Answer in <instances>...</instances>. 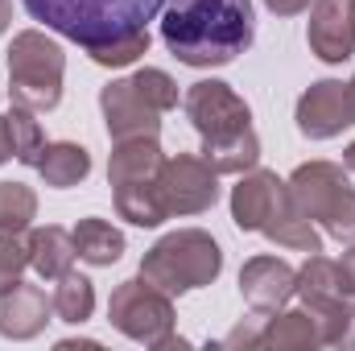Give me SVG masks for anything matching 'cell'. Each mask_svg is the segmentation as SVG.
<instances>
[{
    "instance_id": "cell-1",
    "label": "cell",
    "mask_w": 355,
    "mask_h": 351,
    "mask_svg": "<svg viewBox=\"0 0 355 351\" xmlns=\"http://www.w3.org/2000/svg\"><path fill=\"white\" fill-rule=\"evenodd\" d=\"M252 37V0H170L162 8V42L182 67H227Z\"/></svg>"
},
{
    "instance_id": "cell-2",
    "label": "cell",
    "mask_w": 355,
    "mask_h": 351,
    "mask_svg": "<svg viewBox=\"0 0 355 351\" xmlns=\"http://www.w3.org/2000/svg\"><path fill=\"white\" fill-rule=\"evenodd\" d=\"M21 4L33 21L87 50L124 33H141L170 0H21Z\"/></svg>"
},
{
    "instance_id": "cell-3",
    "label": "cell",
    "mask_w": 355,
    "mask_h": 351,
    "mask_svg": "<svg viewBox=\"0 0 355 351\" xmlns=\"http://www.w3.org/2000/svg\"><path fill=\"white\" fill-rule=\"evenodd\" d=\"M219 273H223V248L202 228H178L170 236H162L141 261V277L166 289L170 298L211 285Z\"/></svg>"
},
{
    "instance_id": "cell-4",
    "label": "cell",
    "mask_w": 355,
    "mask_h": 351,
    "mask_svg": "<svg viewBox=\"0 0 355 351\" xmlns=\"http://www.w3.org/2000/svg\"><path fill=\"white\" fill-rule=\"evenodd\" d=\"M285 198L297 215L318 223L335 240H355V186L339 162H306L285 182Z\"/></svg>"
},
{
    "instance_id": "cell-5",
    "label": "cell",
    "mask_w": 355,
    "mask_h": 351,
    "mask_svg": "<svg viewBox=\"0 0 355 351\" xmlns=\"http://www.w3.org/2000/svg\"><path fill=\"white\" fill-rule=\"evenodd\" d=\"M67 54L42 29H21L8 46V99L25 112H54L62 103Z\"/></svg>"
},
{
    "instance_id": "cell-6",
    "label": "cell",
    "mask_w": 355,
    "mask_h": 351,
    "mask_svg": "<svg viewBox=\"0 0 355 351\" xmlns=\"http://www.w3.org/2000/svg\"><path fill=\"white\" fill-rule=\"evenodd\" d=\"M107 323L120 335H128L132 343L166 351L170 339H174V327H178L174 298L137 273V277H128V281H120L112 289V298H107Z\"/></svg>"
},
{
    "instance_id": "cell-7",
    "label": "cell",
    "mask_w": 355,
    "mask_h": 351,
    "mask_svg": "<svg viewBox=\"0 0 355 351\" xmlns=\"http://www.w3.org/2000/svg\"><path fill=\"white\" fill-rule=\"evenodd\" d=\"M186 120L194 124V132L202 137V145L227 141L244 128H252V108L219 79H198L190 83V91L182 95Z\"/></svg>"
},
{
    "instance_id": "cell-8",
    "label": "cell",
    "mask_w": 355,
    "mask_h": 351,
    "mask_svg": "<svg viewBox=\"0 0 355 351\" xmlns=\"http://www.w3.org/2000/svg\"><path fill=\"white\" fill-rule=\"evenodd\" d=\"M157 194L170 215H202L219 203V174L211 170L207 157L178 153L166 157L157 170Z\"/></svg>"
},
{
    "instance_id": "cell-9",
    "label": "cell",
    "mask_w": 355,
    "mask_h": 351,
    "mask_svg": "<svg viewBox=\"0 0 355 351\" xmlns=\"http://www.w3.org/2000/svg\"><path fill=\"white\" fill-rule=\"evenodd\" d=\"M297 132L310 141H331L343 128H355V99L343 79H318L302 91L297 99Z\"/></svg>"
},
{
    "instance_id": "cell-10",
    "label": "cell",
    "mask_w": 355,
    "mask_h": 351,
    "mask_svg": "<svg viewBox=\"0 0 355 351\" xmlns=\"http://www.w3.org/2000/svg\"><path fill=\"white\" fill-rule=\"evenodd\" d=\"M306 46L314 58L339 67L355 54V0H314Z\"/></svg>"
},
{
    "instance_id": "cell-11",
    "label": "cell",
    "mask_w": 355,
    "mask_h": 351,
    "mask_svg": "<svg viewBox=\"0 0 355 351\" xmlns=\"http://www.w3.org/2000/svg\"><path fill=\"white\" fill-rule=\"evenodd\" d=\"M99 112H103V124H107V137L112 141H124V137H157L162 132V112L149 108L132 79H112L107 87L99 91Z\"/></svg>"
},
{
    "instance_id": "cell-12",
    "label": "cell",
    "mask_w": 355,
    "mask_h": 351,
    "mask_svg": "<svg viewBox=\"0 0 355 351\" xmlns=\"http://www.w3.org/2000/svg\"><path fill=\"white\" fill-rule=\"evenodd\" d=\"M285 207V182L272 170H248L232 186V223L240 232H265V223Z\"/></svg>"
},
{
    "instance_id": "cell-13",
    "label": "cell",
    "mask_w": 355,
    "mask_h": 351,
    "mask_svg": "<svg viewBox=\"0 0 355 351\" xmlns=\"http://www.w3.org/2000/svg\"><path fill=\"white\" fill-rule=\"evenodd\" d=\"M54 314V302L46 298L42 285H29V281H12L0 289V335L12 339V343H25V339H37L46 331Z\"/></svg>"
},
{
    "instance_id": "cell-14",
    "label": "cell",
    "mask_w": 355,
    "mask_h": 351,
    "mask_svg": "<svg viewBox=\"0 0 355 351\" xmlns=\"http://www.w3.org/2000/svg\"><path fill=\"white\" fill-rule=\"evenodd\" d=\"M297 289V268L281 257H252L240 268V293L252 310L277 314Z\"/></svg>"
},
{
    "instance_id": "cell-15",
    "label": "cell",
    "mask_w": 355,
    "mask_h": 351,
    "mask_svg": "<svg viewBox=\"0 0 355 351\" xmlns=\"http://www.w3.org/2000/svg\"><path fill=\"white\" fill-rule=\"evenodd\" d=\"M162 162H166V153H162V141L157 137H124V141H112L107 186L149 182V178H157Z\"/></svg>"
},
{
    "instance_id": "cell-16",
    "label": "cell",
    "mask_w": 355,
    "mask_h": 351,
    "mask_svg": "<svg viewBox=\"0 0 355 351\" xmlns=\"http://www.w3.org/2000/svg\"><path fill=\"white\" fill-rule=\"evenodd\" d=\"M25 244H29V268L42 281H58L67 268H75V257L79 252H75V236L67 228H54V223L33 228L25 236Z\"/></svg>"
},
{
    "instance_id": "cell-17",
    "label": "cell",
    "mask_w": 355,
    "mask_h": 351,
    "mask_svg": "<svg viewBox=\"0 0 355 351\" xmlns=\"http://www.w3.org/2000/svg\"><path fill=\"white\" fill-rule=\"evenodd\" d=\"M37 174H42L46 186H54V190H71V186H79L91 174V153L83 145H75V141H50L42 149Z\"/></svg>"
},
{
    "instance_id": "cell-18",
    "label": "cell",
    "mask_w": 355,
    "mask_h": 351,
    "mask_svg": "<svg viewBox=\"0 0 355 351\" xmlns=\"http://www.w3.org/2000/svg\"><path fill=\"white\" fill-rule=\"evenodd\" d=\"M71 236H75V252H79V261L95 264V268H107V264H116L120 257H124V232L112 228V223L99 219V215L79 219Z\"/></svg>"
},
{
    "instance_id": "cell-19",
    "label": "cell",
    "mask_w": 355,
    "mask_h": 351,
    "mask_svg": "<svg viewBox=\"0 0 355 351\" xmlns=\"http://www.w3.org/2000/svg\"><path fill=\"white\" fill-rule=\"evenodd\" d=\"M112 198H116L120 219H128L132 228H162L170 219V211H166V203L157 194V178L128 182V186H112Z\"/></svg>"
},
{
    "instance_id": "cell-20",
    "label": "cell",
    "mask_w": 355,
    "mask_h": 351,
    "mask_svg": "<svg viewBox=\"0 0 355 351\" xmlns=\"http://www.w3.org/2000/svg\"><path fill=\"white\" fill-rule=\"evenodd\" d=\"M261 348H272V351H306V348H322V339H318V327H314L310 310L302 306V310L268 314Z\"/></svg>"
},
{
    "instance_id": "cell-21",
    "label": "cell",
    "mask_w": 355,
    "mask_h": 351,
    "mask_svg": "<svg viewBox=\"0 0 355 351\" xmlns=\"http://www.w3.org/2000/svg\"><path fill=\"white\" fill-rule=\"evenodd\" d=\"M293 293L302 298L306 310L327 306V302H335V298H347L343 285H339V268H335V261H327L322 252H310V257H306V264L297 268V289H293Z\"/></svg>"
},
{
    "instance_id": "cell-22",
    "label": "cell",
    "mask_w": 355,
    "mask_h": 351,
    "mask_svg": "<svg viewBox=\"0 0 355 351\" xmlns=\"http://www.w3.org/2000/svg\"><path fill=\"white\" fill-rule=\"evenodd\" d=\"M202 157L211 162L215 174H248L261 162V137H257V128H244V132H236L227 141L202 145Z\"/></svg>"
},
{
    "instance_id": "cell-23",
    "label": "cell",
    "mask_w": 355,
    "mask_h": 351,
    "mask_svg": "<svg viewBox=\"0 0 355 351\" xmlns=\"http://www.w3.org/2000/svg\"><path fill=\"white\" fill-rule=\"evenodd\" d=\"M265 236L272 244H281V248H293V252H322V232L306 219V215H297L293 207H289V198H285V207L272 215L265 223Z\"/></svg>"
},
{
    "instance_id": "cell-24",
    "label": "cell",
    "mask_w": 355,
    "mask_h": 351,
    "mask_svg": "<svg viewBox=\"0 0 355 351\" xmlns=\"http://www.w3.org/2000/svg\"><path fill=\"white\" fill-rule=\"evenodd\" d=\"M54 314L62 318V323H71V327H83L91 318V310H95V285H91L83 273H75V268H67L62 277H58V285H54Z\"/></svg>"
},
{
    "instance_id": "cell-25",
    "label": "cell",
    "mask_w": 355,
    "mask_h": 351,
    "mask_svg": "<svg viewBox=\"0 0 355 351\" xmlns=\"http://www.w3.org/2000/svg\"><path fill=\"white\" fill-rule=\"evenodd\" d=\"M37 219V194L25 182H0V232L25 236Z\"/></svg>"
},
{
    "instance_id": "cell-26",
    "label": "cell",
    "mask_w": 355,
    "mask_h": 351,
    "mask_svg": "<svg viewBox=\"0 0 355 351\" xmlns=\"http://www.w3.org/2000/svg\"><path fill=\"white\" fill-rule=\"evenodd\" d=\"M33 116H37V112L12 108L4 120H8V137H12V157H17L21 166H33V170H37L42 149H46V132H42V124H37Z\"/></svg>"
},
{
    "instance_id": "cell-27",
    "label": "cell",
    "mask_w": 355,
    "mask_h": 351,
    "mask_svg": "<svg viewBox=\"0 0 355 351\" xmlns=\"http://www.w3.org/2000/svg\"><path fill=\"white\" fill-rule=\"evenodd\" d=\"M141 54H149V29L141 33H124V37H112V42H99V46H87V58L95 67H132Z\"/></svg>"
},
{
    "instance_id": "cell-28",
    "label": "cell",
    "mask_w": 355,
    "mask_h": 351,
    "mask_svg": "<svg viewBox=\"0 0 355 351\" xmlns=\"http://www.w3.org/2000/svg\"><path fill=\"white\" fill-rule=\"evenodd\" d=\"M132 87H137V95H141L149 108H157V112L178 108V83L166 71H157V67H141V71L132 75Z\"/></svg>"
},
{
    "instance_id": "cell-29",
    "label": "cell",
    "mask_w": 355,
    "mask_h": 351,
    "mask_svg": "<svg viewBox=\"0 0 355 351\" xmlns=\"http://www.w3.org/2000/svg\"><path fill=\"white\" fill-rule=\"evenodd\" d=\"M25 268H29V244L12 232H0V289L21 281Z\"/></svg>"
},
{
    "instance_id": "cell-30",
    "label": "cell",
    "mask_w": 355,
    "mask_h": 351,
    "mask_svg": "<svg viewBox=\"0 0 355 351\" xmlns=\"http://www.w3.org/2000/svg\"><path fill=\"white\" fill-rule=\"evenodd\" d=\"M265 323H268L265 310H252L248 318H240V323L223 335V343H219V348H227V351H252V348H261V339H265Z\"/></svg>"
},
{
    "instance_id": "cell-31",
    "label": "cell",
    "mask_w": 355,
    "mask_h": 351,
    "mask_svg": "<svg viewBox=\"0 0 355 351\" xmlns=\"http://www.w3.org/2000/svg\"><path fill=\"white\" fill-rule=\"evenodd\" d=\"M335 268H339V285H343V293L347 298H355V244L335 261Z\"/></svg>"
},
{
    "instance_id": "cell-32",
    "label": "cell",
    "mask_w": 355,
    "mask_h": 351,
    "mask_svg": "<svg viewBox=\"0 0 355 351\" xmlns=\"http://www.w3.org/2000/svg\"><path fill=\"white\" fill-rule=\"evenodd\" d=\"M314 0H265V8L272 17H297V12H306Z\"/></svg>"
},
{
    "instance_id": "cell-33",
    "label": "cell",
    "mask_w": 355,
    "mask_h": 351,
    "mask_svg": "<svg viewBox=\"0 0 355 351\" xmlns=\"http://www.w3.org/2000/svg\"><path fill=\"white\" fill-rule=\"evenodd\" d=\"M335 348L355 351V298H347V318H343V331H339V343Z\"/></svg>"
},
{
    "instance_id": "cell-34",
    "label": "cell",
    "mask_w": 355,
    "mask_h": 351,
    "mask_svg": "<svg viewBox=\"0 0 355 351\" xmlns=\"http://www.w3.org/2000/svg\"><path fill=\"white\" fill-rule=\"evenodd\" d=\"M12 157V137H8V120L0 116V166Z\"/></svg>"
},
{
    "instance_id": "cell-35",
    "label": "cell",
    "mask_w": 355,
    "mask_h": 351,
    "mask_svg": "<svg viewBox=\"0 0 355 351\" xmlns=\"http://www.w3.org/2000/svg\"><path fill=\"white\" fill-rule=\"evenodd\" d=\"M8 25H12V0H0V37L8 33Z\"/></svg>"
},
{
    "instance_id": "cell-36",
    "label": "cell",
    "mask_w": 355,
    "mask_h": 351,
    "mask_svg": "<svg viewBox=\"0 0 355 351\" xmlns=\"http://www.w3.org/2000/svg\"><path fill=\"white\" fill-rule=\"evenodd\" d=\"M75 348H99L95 339H62L58 343V351H75Z\"/></svg>"
},
{
    "instance_id": "cell-37",
    "label": "cell",
    "mask_w": 355,
    "mask_h": 351,
    "mask_svg": "<svg viewBox=\"0 0 355 351\" xmlns=\"http://www.w3.org/2000/svg\"><path fill=\"white\" fill-rule=\"evenodd\" d=\"M343 166H347V174H355V141L347 145V153H343Z\"/></svg>"
},
{
    "instance_id": "cell-38",
    "label": "cell",
    "mask_w": 355,
    "mask_h": 351,
    "mask_svg": "<svg viewBox=\"0 0 355 351\" xmlns=\"http://www.w3.org/2000/svg\"><path fill=\"white\" fill-rule=\"evenodd\" d=\"M347 87H352V99H355V79H352V83H347Z\"/></svg>"
}]
</instances>
